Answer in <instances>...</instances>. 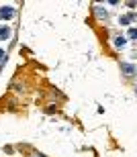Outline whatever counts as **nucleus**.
Segmentation results:
<instances>
[{
  "label": "nucleus",
  "instance_id": "nucleus-1",
  "mask_svg": "<svg viewBox=\"0 0 137 157\" xmlns=\"http://www.w3.org/2000/svg\"><path fill=\"white\" fill-rule=\"evenodd\" d=\"M0 16H2V18H12V16H14V8L2 6V8H0Z\"/></svg>",
  "mask_w": 137,
  "mask_h": 157
},
{
  "label": "nucleus",
  "instance_id": "nucleus-2",
  "mask_svg": "<svg viewBox=\"0 0 137 157\" xmlns=\"http://www.w3.org/2000/svg\"><path fill=\"white\" fill-rule=\"evenodd\" d=\"M10 37V29L6 27V25H0V39H2V41H6Z\"/></svg>",
  "mask_w": 137,
  "mask_h": 157
},
{
  "label": "nucleus",
  "instance_id": "nucleus-3",
  "mask_svg": "<svg viewBox=\"0 0 137 157\" xmlns=\"http://www.w3.org/2000/svg\"><path fill=\"white\" fill-rule=\"evenodd\" d=\"M129 37H131V39H137V29H131V31H129Z\"/></svg>",
  "mask_w": 137,
  "mask_h": 157
},
{
  "label": "nucleus",
  "instance_id": "nucleus-4",
  "mask_svg": "<svg viewBox=\"0 0 137 157\" xmlns=\"http://www.w3.org/2000/svg\"><path fill=\"white\" fill-rule=\"evenodd\" d=\"M115 45H125V39H123V37H119V39H115Z\"/></svg>",
  "mask_w": 137,
  "mask_h": 157
},
{
  "label": "nucleus",
  "instance_id": "nucleus-5",
  "mask_svg": "<svg viewBox=\"0 0 137 157\" xmlns=\"http://www.w3.org/2000/svg\"><path fill=\"white\" fill-rule=\"evenodd\" d=\"M123 67H125V74H131V72H133V67H131V65H123Z\"/></svg>",
  "mask_w": 137,
  "mask_h": 157
},
{
  "label": "nucleus",
  "instance_id": "nucleus-6",
  "mask_svg": "<svg viewBox=\"0 0 137 157\" xmlns=\"http://www.w3.org/2000/svg\"><path fill=\"white\" fill-rule=\"evenodd\" d=\"M2 59H4V51H2V49H0V61H2Z\"/></svg>",
  "mask_w": 137,
  "mask_h": 157
}]
</instances>
